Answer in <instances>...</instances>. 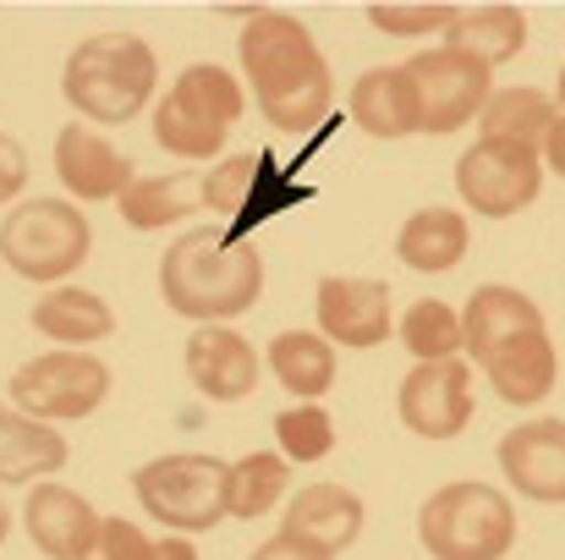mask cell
I'll use <instances>...</instances> for the list:
<instances>
[{
    "label": "cell",
    "instance_id": "12",
    "mask_svg": "<svg viewBox=\"0 0 565 560\" xmlns=\"http://www.w3.org/2000/svg\"><path fill=\"white\" fill-rule=\"evenodd\" d=\"M319 336L347 352H369L390 341V281H363V275H324L319 297Z\"/></svg>",
    "mask_w": 565,
    "mask_h": 560
},
{
    "label": "cell",
    "instance_id": "36",
    "mask_svg": "<svg viewBox=\"0 0 565 560\" xmlns=\"http://www.w3.org/2000/svg\"><path fill=\"white\" fill-rule=\"evenodd\" d=\"M539 160H544V166H550V171H555V177L565 182V110L555 116V127H550V138H544Z\"/></svg>",
    "mask_w": 565,
    "mask_h": 560
},
{
    "label": "cell",
    "instance_id": "25",
    "mask_svg": "<svg viewBox=\"0 0 565 560\" xmlns=\"http://www.w3.org/2000/svg\"><path fill=\"white\" fill-rule=\"evenodd\" d=\"M555 99L544 88H494L478 127H483V144H505V149H544L550 127H555Z\"/></svg>",
    "mask_w": 565,
    "mask_h": 560
},
{
    "label": "cell",
    "instance_id": "26",
    "mask_svg": "<svg viewBox=\"0 0 565 560\" xmlns=\"http://www.w3.org/2000/svg\"><path fill=\"white\" fill-rule=\"evenodd\" d=\"M264 363L286 384V395H297V401H319L335 384V347L313 330H280L269 341Z\"/></svg>",
    "mask_w": 565,
    "mask_h": 560
},
{
    "label": "cell",
    "instance_id": "30",
    "mask_svg": "<svg viewBox=\"0 0 565 560\" xmlns=\"http://www.w3.org/2000/svg\"><path fill=\"white\" fill-rule=\"evenodd\" d=\"M401 347L417 363H450L461 352V314L439 297H417L401 319Z\"/></svg>",
    "mask_w": 565,
    "mask_h": 560
},
{
    "label": "cell",
    "instance_id": "11",
    "mask_svg": "<svg viewBox=\"0 0 565 560\" xmlns=\"http://www.w3.org/2000/svg\"><path fill=\"white\" fill-rule=\"evenodd\" d=\"M395 412L417 440H456L472 423V363H417L395 390Z\"/></svg>",
    "mask_w": 565,
    "mask_h": 560
},
{
    "label": "cell",
    "instance_id": "24",
    "mask_svg": "<svg viewBox=\"0 0 565 560\" xmlns=\"http://www.w3.org/2000/svg\"><path fill=\"white\" fill-rule=\"evenodd\" d=\"M28 319H33L39 336H50V341H61V347H72V352H83V347L116 336L110 303L94 297V292H83V286H55V292H44Z\"/></svg>",
    "mask_w": 565,
    "mask_h": 560
},
{
    "label": "cell",
    "instance_id": "19",
    "mask_svg": "<svg viewBox=\"0 0 565 560\" xmlns=\"http://www.w3.org/2000/svg\"><path fill=\"white\" fill-rule=\"evenodd\" d=\"M347 110L352 121L369 133V138H412L423 133V110H417V88L406 77V66H374L352 83L347 94Z\"/></svg>",
    "mask_w": 565,
    "mask_h": 560
},
{
    "label": "cell",
    "instance_id": "38",
    "mask_svg": "<svg viewBox=\"0 0 565 560\" xmlns=\"http://www.w3.org/2000/svg\"><path fill=\"white\" fill-rule=\"evenodd\" d=\"M6 533H11V511H6V500H0V545H6Z\"/></svg>",
    "mask_w": 565,
    "mask_h": 560
},
{
    "label": "cell",
    "instance_id": "35",
    "mask_svg": "<svg viewBox=\"0 0 565 560\" xmlns=\"http://www.w3.org/2000/svg\"><path fill=\"white\" fill-rule=\"evenodd\" d=\"M247 560H335V556L319 550V545H308V539H297V533H275V539H264Z\"/></svg>",
    "mask_w": 565,
    "mask_h": 560
},
{
    "label": "cell",
    "instance_id": "8",
    "mask_svg": "<svg viewBox=\"0 0 565 560\" xmlns=\"http://www.w3.org/2000/svg\"><path fill=\"white\" fill-rule=\"evenodd\" d=\"M110 395V369L88 352H39L33 363L11 373V406L39 418V423H72V418H94Z\"/></svg>",
    "mask_w": 565,
    "mask_h": 560
},
{
    "label": "cell",
    "instance_id": "10",
    "mask_svg": "<svg viewBox=\"0 0 565 560\" xmlns=\"http://www.w3.org/2000/svg\"><path fill=\"white\" fill-rule=\"evenodd\" d=\"M456 192L472 214L483 220H511L544 192V160L533 149H505V144H472L456 160Z\"/></svg>",
    "mask_w": 565,
    "mask_h": 560
},
{
    "label": "cell",
    "instance_id": "20",
    "mask_svg": "<svg viewBox=\"0 0 565 560\" xmlns=\"http://www.w3.org/2000/svg\"><path fill=\"white\" fill-rule=\"evenodd\" d=\"M483 373H489V390H494L505 406H539V401H550V390H555V379H561V352H555L550 330H533V336L500 347V352L483 363Z\"/></svg>",
    "mask_w": 565,
    "mask_h": 560
},
{
    "label": "cell",
    "instance_id": "17",
    "mask_svg": "<svg viewBox=\"0 0 565 560\" xmlns=\"http://www.w3.org/2000/svg\"><path fill=\"white\" fill-rule=\"evenodd\" d=\"M533 330H544V308L516 286H478L461 308V347L478 363H489L500 347H511Z\"/></svg>",
    "mask_w": 565,
    "mask_h": 560
},
{
    "label": "cell",
    "instance_id": "32",
    "mask_svg": "<svg viewBox=\"0 0 565 560\" xmlns=\"http://www.w3.org/2000/svg\"><path fill=\"white\" fill-rule=\"evenodd\" d=\"M461 6H369V22L390 39H417V33H450Z\"/></svg>",
    "mask_w": 565,
    "mask_h": 560
},
{
    "label": "cell",
    "instance_id": "9",
    "mask_svg": "<svg viewBox=\"0 0 565 560\" xmlns=\"http://www.w3.org/2000/svg\"><path fill=\"white\" fill-rule=\"evenodd\" d=\"M406 77L417 88V110H423V133L428 138H450L461 133L472 116H483L494 83H489V66L472 61V55H456V50H423L406 61Z\"/></svg>",
    "mask_w": 565,
    "mask_h": 560
},
{
    "label": "cell",
    "instance_id": "15",
    "mask_svg": "<svg viewBox=\"0 0 565 560\" xmlns=\"http://www.w3.org/2000/svg\"><path fill=\"white\" fill-rule=\"evenodd\" d=\"M55 177H61V187H66L72 198H83V203L121 198L127 187L138 182V177H132V160H127L110 138H99L94 127H83V121L61 127V138H55Z\"/></svg>",
    "mask_w": 565,
    "mask_h": 560
},
{
    "label": "cell",
    "instance_id": "39",
    "mask_svg": "<svg viewBox=\"0 0 565 560\" xmlns=\"http://www.w3.org/2000/svg\"><path fill=\"white\" fill-rule=\"evenodd\" d=\"M555 105L565 110V66H561V88H555Z\"/></svg>",
    "mask_w": 565,
    "mask_h": 560
},
{
    "label": "cell",
    "instance_id": "7",
    "mask_svg": "<svg viewBox=\"0 0 565 560\" xmlns=\"http://www.w3.org/2000/svg\"><path fill=\"white\" fill-rule=\"evenodd\" d=\"M88 253H94V225L66 198H28L0 225V258L22 281L77 275Z\"/></svg>",
    "mask_w": 565,
    "mask_h": 560
},
{
    "label": "cell",
    "instance_id": "21",
    "mask_svg": "<svg viewBox=\"0 0 565 560\" xmlns=\"http://www.w3.org/2000/svg\"><path fill=\"white\" fill-rule=\"evenodd\" d=\"M467 242H472L467 214L445 209V203H428V209L406 214V225L395 236V258L406 270H417V275H445V270H456L467 258Z\"/></svg>",
    "mask_w": 565,
    "mask_h": 560
},
{
    "label": "cell",
    "instance_id": "22",
    "mask_svg": "<svg viewBox=\"0 0 565 560\" xmlns=\"http://www.w3.org/2000/svg\"><path fill=\"white\" fill-rule=\"evenodd\" d=\"M66 462H72V445L50 423L17 406H0V484H44Z\"/></svg>",
    "mask_w": 565,
    "mask_h": 560
},
{
    "label": "cell",
    "instance_id": "2",
    "mask_svg": "<svg viewBox=\"0 0 565 560\" xmlns=\"http://www.w3.org/2000/svg\"><path fill=\"white\" fill-rule=\"evenodd\" d=\"M160 297L177 319H242L264 297V258L225 231H182L160 258Z\"/></svg>",
    "mask_w": 565,
    "mask_h": 560
},
{
    "label": "cell",
    "instance_id": "31",
    "mask_svg": "<svg viewBox=\"0 0 565 560\" xmlns=\"http://www.w3.org/2000/svg\"><path fill=\"white\" fill-rule=\"evenodd\" d=\"M275 440H280L286 462H324V456L335 451V418H330L324 406H313V401L286 406V412L275 418Z\"/></svg>",
    "mask_w": 565,
    "mask_h": 560
},
{
    "label": "cell",
    "instance_id": "3",
    "mask_svg": "<svg viewBox=\"0 0 565 560\" xmlns=\"http://www.w3.org/2000/svg\"><path fill=\"white\" fill-rule=\"evenodd\" d=\"M154 88H160V55L149 50V39L121 33V28L83 39L61 72L66 105L88 121H105V127L132 121L154 99Z\"/></svg>",
    "mask_w": 565,
    "mask_h": 560
},
{
    "label": "cell",
    "instance_id": "18",
    "mask_svg": "<svg viewBox=\"0 0 565 560\" xmlns=\"http://www.w3.org/2000/svg\"><path fill=\"white\" fill-rule=\"evenodd\" d=\"M363 522H369V511H363L358 489H347V484H308L302 495L286 500V528L280 533H297V539L341 556V550H352L363 539Z\"/></svg>",
    "mask_w": 565,
    "mask_h": 560
},
{
    "label": "cell",
    "instance_id": "34",
    "mask_svg": "<svg viewBox=\"0 0 565 560\" xmlns=\"http://www.w3.org/2000/svg\"><path fill=\"white\" fill-rule=\"evenodd\" d=\"M28 187V155L11 133H0V203H11Z\"/></svg>",
    "mask_w": 565,
    "mask_h": 560
},
{
    "label": "cell",
    "instance_id": "14",
    "mask_svg": "<svg viewBox=\"0 0 565 560\" xmlns=\"http://www.w3.org/2000/svg\"><path fill=\"white\" fill-rule=\"evenodd\" d=\"M188 379L209 401H247L258 390V352L231 325H198L188 336Z\"/></svg>",
    "mask_w": 565,
    "mask_h": 560
},
{
    "label": "cell",
    "instance_id": "5",
    "mask_svg": "<svg viewBox=\"0 0 565 560\" xmlns=\"http://www.w3.org/2000/svg\"><path fill=\"white\" fill-rule=\"evenodd\" d=\"M132 495L171 533H209L231 517V462L209 451L154 456L132 473Z\"/></svg>",
    "mask_w": 565,
    "mask_h": 560
},
{
    "label": "cell",
    "instance_id": "1",
    "mask_svg": "<svg viewBox=\"0 0 565 560\" xmlns=\"http://www.w3.org/2000/svg\"><path fill=\"white\" fill-rule=\"evenodd\" d=\"M242 72L247 88L275 133H313L335 110V77L330 61L319 55V39L286 17V11H258L242 28Z\"/></svg>",
    "mask_w": 565,
    "mask_h": 560
},
{
    "label": "cell",
    "instance_id": "29",
    "mask_svg": "<svg viewBox=\"0 0 565 560\" xmlns=\"http://www.w3.org/2000/svg\"><path fill=\"white\" fill-rule=\"evenodd\" d=\"M286 495H291V462H286V456L253 451V456L231 462V517H236V522L269 517Z\"/></svg>",
    "mask_w": 565,
    "mask_h": 560
},
{
    "label": "cell",
    "instance_id": "23",
    "mask_svg": "<svg viewBox=\"0 0 565 560\" xmlns=\"http://www.w3.org/2000/svg\"><path fill=\"white\" fill-rule=\"evenodd\" d=\"M445 50L472 55L494 72V66H505L527 50V11H516V6H472L467 11L461 6V17L445 33Z\"/></svg>",
    "mask_w": 565,
    "mask_h": 560
},
{
    "label": "cell",
    "instance_id": "33",
    "mask_svg": "<svg viewBox=\"0 0 565 560\" xmlns=\"http://www.w3.org/2000/svg\"><path fill=\"white\" fill-rule=\"evenodd\" d=\"M83 560H154V539L132 528L127 517H99V533Z\"/></svg>",
    "mask_w": 565,
    "mask_h": 560
},
{
    "label": "cell",
    "instance_id": "6",
    "mask_svg": "<svg viewBox=\"0 0 565 560\" xmlns=\"http://www.w3.org/2000/svg\"><path fill=\"white\" fill-rule=\"evenodd\" d=\"M242 110H247L242 83L225 66L198 61L154 105V144L166 155H182V160H214L225 149V138H231Z\"/></svg>",
    "mask_w": 565,
    "mask_h": 560
},
{
    "label": "cell",
    "instance_id": "16",
    "mask_svg": "<svg viewBox=\"0 0 565 560\" xmlns=\"http://www.w3.org/2000/svg\"><path fill=\"white\" fill-rule=\"evenodd\" d=\"M22 522H28V539L44 560H83L99 533V511L66 484H33Z\"/></svg>",
    "mask_w": 565,
    "mask_h": 560
},
{
    "label": "cell",
    "instance_id": "13",
    "mask_svg": "<svg viewBox=\"0 0 565 560\" xmlns=\"http://www.w3.org/2000/svg\"><path fill=\"white\" fill-rule=\"evenodd\" d=\"M500 473L522 500L565 506V418H527L500 440Z\"/></svg>",
    "mask_w": 565,
    "mask_h": 560
},
{
    "label": "cell",
    "instance_id": "28",
    "mask_svg": "<svg viewBox=\"0 0 565 560\" xmlns=\"http://www.w3.org/2000/svg\"><path fill=\"white\" fill-rule=\"evenodd\" d=\"M269 171V160L258 155H231L220 160L209 177H203V209H214V220H225V242H242L247 236V220H253V198H258V177Z\"/></svg>",
    "mask_w": 565,
    "mask_h": 560
},
{
    "label": "cell",
    "instance_id": "4",
    "mask_svg": "<svg viewBox=\"0 0 565 560\" xmlns=\"http://www.w3.org/2000/svg\"><path fill=\"white\" fill-rule=\"evenodd\" d=\"M417 545L434 560H500L516 545V506L494 484H439L417 511Z\"/></svg>",
    "mask_w": 565,
    "mask_h": 560
},
{
    "label": "cell",
    "instance_id": "27",
    "mask_svg": "<svg viewBox=\"0 0 565 560\" xmlns=\"http://www.w3.org/2000/svg\"><path fill=\"white\" fill-rule=\"evenodd\" d=\"M121 220L132 231H166L171 220H188L203 209V177L192 171H177V177H138L116 198Z\"/></svg>",
    "mask_w": 565,
    "mask_h": 560
},
{
    "label": "cell",
    "instance_id": "37",
    "mask_svg": "<svg viewBox=\"0 0 565 560\" xmlns=\"http://www.w3.org/2000/svg\"><path fill=\"white\" fill-rule=\"evenodd\" d=\"M154 560H198L192 539H154Z\"/></svg>",
    "mask_w": 565,
    "mask_h": 560
}]
</instances>
